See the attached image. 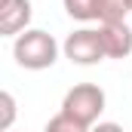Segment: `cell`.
Instances as JSON below:
<instances>
[{"label": "cell", "instance_id": "cell-1", "mask_svg": "<svg viewBox=\"0 0 132 132\" xmlns=\"http://www.w3.org/2000/svg\"><path fill=\"white\" fill-rule=\"evenodd\" d=\"M12 55H15V62L25 71H46L59 59V43H55L52 34L40 31V28H28L25 34L15 37Z\"/></svg>", "mask_w": 132, "mask_h": 132}, {"label": "cell", "instance_id": "cell-2", "mask_svg": "<svg viewBox=\"0 0 132 132\" xmlns=\"http://www.w3.org/2000/svg\"><path fill=\"white\" fill-rule=\"evenodd\" d=\"M104 89L95 86V83H77L74 89H68L65 101H62V114L68 117H74L77 123H83V126H95L101 117V111H104Z\"/></svg>", "mask_w": 132, "mask_h": 132}, {"label": "cell", "instance_id": "cell-3", "mask_svg": "<svg viewBox=\"0 0 132 132\" xmlns=\"http://www.w3.org/2000/svg\"><path fill=\"white\" fill-rule=\"evenodd\" d=\"M65 55L74 62V65H98L104 59V49H101L98 31L92 28H80V31H71L62 43Z\"/></svg>", "mask_w": 132, "mask_h": 132}, {"label": "cell", "instance_id": "cell-4", "mask_svg": "<svg viewBox=\"0 0 132 132\" xmlns=\"http://www.w3.org/2000/svg\"><path fill=\"white\" fill-rule=\"evenodd\" d=\"M98 40L104 49V59H126L132 52V28L126 22H111V25H98Z\"/></svg>", "mask_w": 132, "mask_h": 132}, {"label": "cell", "instance_id": "cell-5", "mask_svg": "<svg viewBox=\"0 0 132 132\" xmlns=\"http://www.w3.org/2000/svg\"><path fill=\"white\" fill-rule=\"evenodd\" d=\"M31 25V0H0V34L19 37Z\"/></svg>", "mask_w": 132, "mask_h": 132}, {"label": "cell", "instance_id": "cell-6", "mask_svg": "<svg viewBox=\"0 0 132 132\" xmlns=\"http://www.w3.org/2000/svg\"><path fill=\"white\" fill-rule=\"evenodd\" d=\"M129 12H132V0H98V25L126 22Z\"/></svg>", "mask_w": 132, "mask_h": 132}, {"label": "cell", "instance_id": "cell-7", "mask_svg": "<svg viewBox=\"0 0 132 132\" xmlns=\"http://www.w3.org/2000/svg\"><path fill=\"white\" fill-rule=\"evenodd\" d=\"M65 12L77 22H98V0H62Z\"/></svg>", "mask_w": 132, "mask_h": 132}, {"label": "cell", "instance_id": "cell-8", "mask_svg": "<svg viewBox=\"0 0 132 132\" xmlns=\"http://www.w3.org/2000/svg\"><path fill=\"white\" fill-rule=\"evenodd\" d=\"M43 132H89V126H83V123H77L74 117H68V114H55L46 126H43Z\"/></svg>", "mask_w": 132, "mask_h": 132}, {"label": "cell", "instance_id": "cell-9", "mask_svg": "<svg viewBox=\"0 0 132 132\" xmlns=\"http://www.w3.org/2000/svg\"><path fill=\"white\" fill-rule=\"evenodd\" d=\"M0 104H3V120H0V129L9 132L12 120H15V98H12V92H0Z\"/></svg>", "mask_w": 132, "mask_h": 132}, {"label": "cell", "instance_id": "cell-10", "mask_svg": "<svg viewBox=\"0 0 132 132\" xmlns=\"http://www.w3.org/2000/svg\"><path fill=\"white\" fill-rule=\"evenodd\" d=\"M89 132H126V129H123L120 123H95Z\"/></svg>", "mask_w": 132, "mask_h": 132}]
</instances>
